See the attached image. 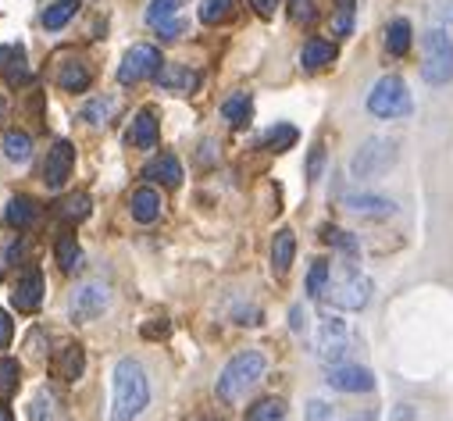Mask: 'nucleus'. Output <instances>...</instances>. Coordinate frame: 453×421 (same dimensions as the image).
Masks as SVG:
<instances>
[{
	"mask_svg": "<svg viewBox=\"0 0 453 421\" xmlns=\"http://www.w3.org/2000/svg\"><path fill=\"white\" fill-rule=\"evenodd\" d=\"M150 407V379L136 357H122L111 375V421H136Z\"/></svg>",
	"mask_w": 453,
	"mask_h": 421,
	"instance_id": "1",
	"label": "nucleus"
},
{
	"mask_svg": "<svg viewBox=\"0 0 453 421\" xmlns=\"http://www.w3.org/2000/svg\"><path fill=\"white\" fill-rule=\"evenodd\" d=\"M268 371V357L261 350H240L229 364L221 368L218 382H214V393L221 403H240Z\"/></svg>",
	"mask_w": 453,
	"mask_h": 421,
	"instance_id": "2",
	"label": "nucleus"
},
{
	"mask_svg": "<svg viewBox=\"0 0 453 421\" xmlns=\"http://www.w3.org/2000/svg\"><path fill=\"white\" fill-rule=\"evenodd\" d=\"M396 147H400V143L389 140V136H372V140H365V143L357 147L354 161H350V175H354V179H379V175H386V172L396 165V157H400Z\"/></svg>",
	"mask_w": 453,
	"mask_h": 421,
	"instance_id": "3",
	"label": "nucleus"
},
{
	"mask_svg": "<svg viewBox=\"0 0 453 421\" xmlns=\"http://www.w3.org/2000/svg\"><path fill=\"white\" fill-rule=\"evenodd\" d=\"M411 89L400 75H382L368 93V111L375 119H403L411 115Z\"/></svg>",
	"mask_w": 453,
	"mask_h": 421,
	"instance_id": "4",
	"label": "nucleus"
},
{
	"mask_svg": "<svg viewBox=\"0 0 453 421\" xmlns=\"http://www.w3.org/2000/svg\"><path fill=\"white\" fill-rule=\"evenodd\" d=\"M421 75H425L428 86H446L453 79V40L439 26L425 33V65H421Z\"/></svg>",
	"mask_w": 453,
	"mask_h": 421,
	"instance_id": "5",
	"label": "nucleus"
},
{
	"mask_svg": "<svg viewBox=\"0 0 453 421\" xmlns=\"http://www.w3.org/2000/svg\"><path fill=\"white\" fill-rule=\"evenodd\" d=\"M350 347H354V336H350V325L347 322H339V318H321L318 322L314 350H318V357L325 364H347Z\"/></svg>",
	"mask_w": 453,
	"mask_h": 421,
	"instance_id": "6",
	"label": "nucleus"
},
{
	"mask_svg": "<svg viewBox=\"0 0 453 421\" xmlns=\"http://www.w3.org/2000/svg\"><path fill=\"white\" fill-rule=\"evenodd\" d=\"M325 300H328L332 307H339V310H361V307H368V300H372V279L361 275V272H347L339 282H328Z\"/></svg>",
	"mask_w": 453,
	"mask_h": 421,
	"instance_id": "7",
	"label": "nucleus"
},
{
	"mask_svg": "<svg viewBox=\"0 0 453 421\" xmlns=\"http://www.w3.org/2000/svg\"><path fill=\"white\" fill-rule=\"evenodd\" d=\"M161 68H165L161 50L150 47V43H136V47L122 57V65H119V82H122V86H136V82H143V79H157Z\"/></svg>",
	"mask_w": 453,
	"mask_h": 421,
	"instance_id": "8",
	"label": "nucleus"
},
{
	"mask_svg": "<svg viewBox=\"0 0 453 421\" xmlns=\"http://www.w3.org/2000/svg\"><path fill=\"white\" fill-rule=\"evenodd\" d=\"M107 307H111L107 286L86 282V286H79V289L72 293V300H68V318H72V322H93V318H100Z\"/></svg>",
	"mask_w": 453,
	"mask_h": 421,
	"instance_id": "9",
	"label": "nucleus"
},
{
	"mask_svg": "<svg viewBox=\"0 0 453 421\" xmlns=\"http://www.w3.org/2000/svg\"><path fill=\"white\" fill-rule=\"evenodd\" d=\"M325 382L335 393H372L375 389V375L361 364H332Z\"/></svg>",
	"mask_w": 453,
	"mask_h": 421,
	"instance_id": "10",
	"label": "nucleus"
},
{
	"mask_svg": "<svg viewBox=\"0 0 453 421\" xmlns=\"http://www.w3.org/2000/svg\"><path fill=\"white\" fill-rule=\"evenodd\" d=\"M72 168H75V147L68 140H58L47 150V161H43V186L47 189H61L68 182Z\"/></svg>",
	"mask_w": 453,
	"mask_h": 421,
	"instance_id": "11",
	"label": "nucleus"
},
{
	"mask_svg": "<svg viewBox=\"0 0 453 421\" xmlns=\"http://www.w3.org/2000/svg\"><path fill=\"white\" fill-rule=\"evenodd\" d=\"M43 293H47L43 272H40V268H29V272L15 282V289H12V307H15L19 314H33V310H40Z\"/></svg>",
	"mask_w": 453,
	"mask_h": 421,
	"instance_id": "12",
	"label": "nucleus"
},
{
	"mask_svg": "<svg viewBox=\"0 0 453 421\" xmlns=\"http://www.w3.org/2000/svg\"><path fill=\"white\" fill-rule=\"evenodd\" d=\"M343 207L361 218H393L396 215V203L389 196H375V193H347Z\"/></svg>",
	"mask_w": 453,
	"mask_h": 421,
	"instance_id": "13",
	"label": "nucleus"
},
{
	"mask_svg": "<svg viewBox=\"0 0 453 421\" xmlns=\"http://www.w3.org/2000/svg\"><path fill=\"white\" fill-rule=\"evenodd\" d=\"M0 75L8 79V86H26L33 79L29 57L19 43H0Z\"/></svg>",
	"mask_w": 453,
	"mask_h": 421,
	"instance_id": "14",
	"label": "nucleus"
},
{
	"mask_svg": "<svg viewBox=\"0 0 453 421\" xmlns=\"http://www.w3.org/2000/svg\"><path fill=\"white\" fill-rule=\"evenodd\" d=\"M4 222L19 233H29L40 222V203L33 196H12L8 207H4Z\"/></svg>",
	"mask_w": 453,
	"mask_h": 421,
	"instance_id": "15",
	"label": "nucleus"
},
{
	"mask_svg": "<svg viewBox=\"0 0 453 421\" xmlns=\"http://www.w3.org/2000/svg\"><path fill=\"white\" fill-rule=\"evenodd\" d=\"M129 210L140 226H150L161 218V193L154 186H140L133 196H129Z\"/></svg>",
	"mask_w": 453,
	"mask_h": 421,
	"instance_id": "16",
	"label": "nucleus"
},
{
	"mask_svg": "<svg viewBox=\"0 0 453 421\" xmlns=\"http://www.w3.org/2000/svg\"><path fill=\"white\" fill-rule=\"evenodd\" d=\"M143 179L147 182H161V186H179L182 182V165L175 154H157L154 161L143 165Z\"/></svg>",
	"mask_w": 453,
	"mask_h": 421,
	"instance_id": "17",
	"label": "nucleus"
},
{
	"mask_svg": "<svg viewBox=\"0 0 453 421\" xmlns=\"http://www.w3.org/2000/svg\"><path fill=\"white\" fill-rule=\"evenodd\" d=\"M82 371H86V350H82L79 343L61 347V354L54 357V375H58L61 382H79Z\"/></svg>",
	"mask_w": 453,
	"mask_h": 421,
	"instance_id": "18",
	"label": "nucleus"
},
{
	"mask_svg": "<svg viewBox=\"0 0 453 421\" xmlns=\"http://www.w3.org/2000/svg\"><path fill=\"white\" fill-rule=\"evenodd\" d=\"M335 57H339V47H335L332 40H321V36L307 40V43H303V50H300V65H303L307 72L328 68V65H332Z\"/></svg>",
	"mask_w": 453,
	"mask_h": 421,
	"instance_id": "19",
	"label": "nucleus"
},
{
	"mask_svg": "<svg viewBox=\"0 0 453 421\" xmlns=\"http://www.w3.org/2000/svg\"><path fill=\"white\" fill-rule=\"evenodd\" d=\"M157 136H161V129H157V115H154L150 108H143V111L133 119L129 143L140 147V150H154V147H157Z\"/></svg>",
	"mask_w": 453,
	"mask_h": 421,
	"instance_id": "20",
	"label": "nucleus"
},
{
	"mask_svg": "<svg viewBox=\"0 0 453 421\" xmlns=\"http://www.w3.org/2000/svg\"><path fill=\"white\" fill-rule=\"evenodd\" d=\"M221 119L229 122L233 129H243V126L254 119V100H250V93H233V96H225V100H221Z\"/></svg>",
	"mask_w": 453,
	"mask_h": 421,
	"instance_id": "21",
	"label": "nucleus"
},
{
	"mask_svg": "<svg viewBox=\"0 0 453 421\" xmlns=\"http://www.w3.org/2000/svg\"><path fill=\"white\" fill-rule=\"evenodd\" d=\"M196 82H200V75H196L193 68H186V65H165V68L157 72V86H161V89L193 93V89H196Z\"/></svg>",
	"mask_w": 453,
	"mask_h": 421,
	"instance_id": "22",
	"label": "nucleus"
},
{
	"mask_svg": "<svg viewBox=\"0 0 453 421\" xmlns=\"http://www.w3.org/2000/svg\"><path fill=\"white\" fill-rule=\"evenodd\" d=\"M293 257H296V236H293V229H279L275 240H272V268H275V275H286Z\"/></svg>",
	"mask_w": 453,
	"mask_h": 421,
	"instance_id": "23",
	"label": "nucleus"
},
{
	"mask_svg": "<svg viewBox=\"0 0 453 421\" xmlns=\"http://www.w3.org/2000/svg\"><path fill=\"white\" fill-rule=\"evenodd\" d=\"M89 82H93V72H89L82 61H65L61 72H58V86H61L65 93H86Z\"/></svg>",
	"mask_w": 453,
	"mask_h": 421,
	"instance_id": "24",
	"label": "nucleus"
},
{
	"mask_svg": "<svg viewBox=\"0 0 453 421\" xmlns=\"http://www.w3.org/2000/svg\"><path fill=\"white\" fill-rule=\"evenodd\" d=\"M0 150H4V157L12 165H26L33 157V136L22 129H12V133H4V140H0Z\"/></svg>",
	"mask_w": 453,
	"mask_h": 421,
	"instance_id": "25",
	"label": "nucleus"
},
{
	"mask_svg": "<svg viewBox=\"0 0 453 421\" xmlns=\"http://www.w3.org/2000/svg\"><path fill=\"white\" fill-rule=\"evenodd\" d=\"M54 257L61 264V272H75L82 268V250H79V240L72 233H61L58 243H54Z\"/></svg>",
	"mask_w": 453,
	"mask_h": 421,
	"instance_id": "26",
	"label": "nucleus"
},
{
	"mask_svg": "<svg viewBox=\"0 0 453 421\" xmlns=\"http://www.w3.org/2000/svg\"><path fill=\"white\" fill-rule=\"evenodd\" d=\"M115 115H119V100L115 96H96L82 108V122H89V126H107Z\"/></svg>",
	"mask_w": 453,
	"mask_h": 421,
	"instance_id": "27",
	"label": "nucleus"
},
{
	"mask_svg": "<svg viewBox=\"0 0 453 421\" xmlns=\"http://www.w3.org/2000/svg\"><path fill=\"white\" fill-rule=\"evenodd\" d=\"M407 47H411V22H407V19H393V22L386 26V50H389L393 57H403Z\"/></svg>",
	"mask_w": 453,
	"mask_h": 421,
	"instance_id": "28",
	"label": "nucleus"
},
{
	"mask_svg": "<svg viewBox=\"0 0 453 421\" xmlns=\"http://www.w3.org/2000/svg\"><path fill=\"white\" fill-rule=\"evenodd\" d=\"M75 11H79V0H58V4H50L43 11V29H50V33L65 29L75 19Z\"/></svg>",
	"mask_w": 453,
	"mask_h": 421,
	"instance_id": "29",
	"label": "nucleus"
},
{
	"mask_svg": "<svg viewBox=\"0 0 453 421\" xmlns=\"http://www.w3.org/2000/svg\"><path fill=\"white\" fill-rule=\"evenodd\" d=\"M296 140H300V133H296L293 126H286V122H282V126H272V129L261 136V147H265V150H272V154H282V150H289Z\"/></svg>",
	"mask_w": 453,
	"mask_h": 421,
	"instance_id": "30",
	"label": "nucleus"
},
{
	"mask_svg": "<svg viewBox=\"0 0 453 421\" xmlns=\"http://www.w3.org/2000/svg\"><path fill=\"white\" fill-rule=\"evenodd\" d=\"M328 282H332V264L328 261H314L311 272H307V296L311 300H325Z\"/></svg>",
	"mask_w": 453,
	"mask_h": 421,
	"instance_id": "31",
	"label": "nucleus"
},
{
	"mask_svg": "<svg viewBox=\"0 0 453 421\" xmlns=\"http://www.w3.org/2000/svg\"><path fill=\"white\" fill-rule=\"evenodd\" d=\"M243 421H286V403L279 396H265L247 410Z\"/></svg>",
	"mask_w": 453,
	"mask_h": 421,
	"instance_id": "32",
	"label": "nucleus"
},
{
	"mask_svg": "<svg viewBox=\"0 0 453 421\" xmlns=\"http://www.w3.org/2000/svg\"><path fill=\"white\" fill-rule=\"evenodd\" d=\"M233 4L236 0H200V22L203 26H221V22H229V15H233Z\"/></svg>",
	"mask_w": 453,
	"mask_h": 421,
	"instance_id": "33",
	"label": "nucleus"
},
{
	"mask_svg": "<svg viewBox=\"0 0 453 421\" xmlns=\"http://www.w3.org/2000/svg\"><path fill=\"white\" fill-rule=\"evenodd\" d=\"M29 421H61V414H58V400H54V393H47V389H40L33 400H29Z\"/></svg>",
	"mask_w": 453,
	"mask_h": 421,
	"instance_id": "34",
	"label": "nucleus"
},
{
	"mask_svg": "<svg viewBox=\"0 0 453 421\" xmlns=\"http://www.w3.org/2000/svg\"><path fill=\"white\" fill-rule=\"evenodd\" d=\"M186 4V0H150V8H147V26H161V22H172L179 19V8Z\"/></svg>",
	"mask_w": 453,
	"mask_h": 421,
	"instance_id": "35",
	"label": "nucleus"
},
{
	"mask_svg": "<svg viewBox=\"0 0 453 421\" xmlns=\"http://www.w3.org/2000/svg\"><path fill=\"white\" fill-rule=\"evenodd\" d=\"M58 215H61L65 222H82V218H89V196H86V193L65 196V200L58 203Z\"/></svg>",
	"mask_w": 453,
	"mask_h": 421,
	"instance_id": "36",
	"label": "nucleus"
},
{
	"mask_svg": "<svg viewBox=\"0 0 453 421\" xmlns=\"http://www.w3.org/2000/svg\"><path fill=\"white\" fill-rule=\"evenodd\" d=\"M22 382V364L15 357H0V393H15Z\"/></svg>",
	"mask_w": 453,
	"mask_h": 421,
	"instance_id": "37",
	"label": "nucleus"
},
{
	"mask_svg": "<svg viewBox=\"0 0 453 421\" xmlns=\"http://www.w3.org/2000/svg\"><path fill=\"white\" fill-rule=\"evenodd\" d=\"M354 29V0H339V11L332 19V33L335 36H350Z\"/></svg>",
	"mask_w": 453,
	"mask_h": 421,
	"instance_id": "38",
	"label": "nucleus"
},
{
	"mask_svg": "<svg viewBox=\"0 0 453 421\" xmlns=\"http://www.w3.org/2000/svg\"><path fill=\"white\" fill-rule=\"evenodd\" d=\"M314 15H318V0H289V19L296 26L314 22Z\"/></svg>",
	"mask_w": 453,
	"mask_h": 421,
	"instance_id": "39",
	"label": "nucleus"
},
{
	"mask_svg": "<svg viewBox=\"0 0 453 421\" xmlns=\"http://www.w3.org/2000/svg\"><path fill=\"white\" fill-rule=\"evenodd\" d=\"M325 243H332V247H339V250H347V254H357V243L350 240V233H339V229H325Z\"/></svg>",
	"mask_w": 453,
	"mask_h": 421,
	"instance_id": "40",
	"label": "nucleus"
},
{
	"mask_svg": "<svg viewBox=\"0 0 453 421\" xmlns=\"http://www.w3.org/2000/svg\"><path fill=\"white\" fill-rule=\"evenodd\" d=\"M307 421H335L332 403H325V400H311V403H307Z\"/></svg>",
	"mask_w": 453,
	"mask_h": 421,
	"instance_id": "41",
	"label": "nucleus"
},
{
	"mask_svg": "<svg viewBox=\"0 0 453 421\" xmlns=\"http://www.w3.org/2000/svg\"><path fill=\"white\" fill-rule=\"evenodd\" d=\"M182 33H186V22H182V19H172V22H161V26H157V36H161V40H179Z\"/></svg>",
	"mask_w": 453,
	"mask_h": 421,
	"instance_id": "42",
	"label": "nucleus"
},
{
	"mask_svg": "<svg viewBox=\"0 0 453 421\" xmlns=\"http://www.w3.org/2000/svg\"><path fill=\"white\" fill-rule=\"evenodd\" d=\"M12 336H15V325H12V318H8V310L0 307V350L12 343Z\"/></svg>",
	"mask_w": 453,
	"mask_h": 421,
	"instance_id": "43",
	"label": "nucleus"
},
{
	"mask_svg": "<svg viewBox=\"0 0 453 421\" xmlns=\"http://www.w3.org/2000/svg\"><path fill=\"white\" fill-rule=\"evenodd\" d=\"M279 4H282V0H250V8H254L261 19H272V15L279 11Z\"/></svg>",
	"mask_w": 453,
	"mask_h": 421,
	"instance_id": "44",
	"label": "nucleus"
},
{
	"mask_svg": "<svg viewBox=\"0 0 453 421\" xmlns=\"http://www.w3.org/2000/svg\"><path fill=\"white\" fill-rule=\"evenodd\" d=\"M432 11L439 22H453V0H432Z\"/></svg>",
	"mask_w": 453,
	"mask_h": 421,
	"instance_id": "45",
	"label": "nucleus"
},
{
	"mask_svg": "<svg viewBox=\"0 0 453 421\" xmlns=\"http://www.w3.org/2000/svg\"><path fill=\"white\" fill-rule=\"evenodd\" d=\"M321 161H325V150H321V147H314V154H311V161H307V179H318Z\"/></svg>",
	"mask_w": 453,
	"mask_h": 421,
	"instance_id": "46",
	"label": "nucleus"
},
{
	"mask_svg": "<svg viewBox=\"0 0 453 421\" xmlns=\"http://www.w3.org/2000/svg\"><path fill=\"white\" fill-rule=\"evenodd\" d=\"M143 336H147V340H157V336H168V322H161V325H143Z\"/></svg>",
	"mask_w": 453,
	"mask_h": 421,
	"instance_id": "47",
	"label": "nucleus"
},
{
	"mask_svg": "<svg viewBox=\"0 0 453 421\" xmlns=\"http://www.w3.org/2000/svg\"><path fill=\"white\" fill-rule=\"evenodd\" d=\"M289 318H293V333H300V329H303V310L293 307V310H289Z\"/></svg>",
	"mask_w": 453,
	"mask_h": 421,
	"instance_id": "48",
	"label": "nucleus"
},
{
	"mask_svg": "<svg viewBox=\"0 0 453 421\" xmlns=\"http://www.w3.org/2000/svg\"><path fill=\"white\" fill-rule=\"evenodd\" d=\"M0 421H15V414H12V407H8V403H0Z\"/></svg>",
	"mask_w": 453,
	"mask_h": 421,
	"instance_id": "49",
	"label": "nucleus"
},
{
	"mask_svg": "<svg viewBox=\"0 0 453 421\" xmlns=\"http://www.w3.org/2000/svg\"><path fill=\"white\" fill-rule=\"evenodd\" d=\"M4 115H8V100H4V96H0V119H4Z\"/></svg>",
	"mask_w": 453,
	"mask_h": 421,
	"instance_id": "50",
	"label": "nucleus"
}]
</instances>
